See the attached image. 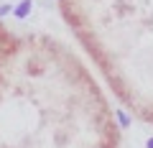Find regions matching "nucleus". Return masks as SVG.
Segmentation results:
<instances>
[{"instance_id": "1", "label": "nucleus", "mask_w": 153, "mask_h": 148, "mask_svg": "<svg viewBox=\"0 0 153 148\" xmlns=\"http://www.w3.org/2000/svg\"><path fill=\"white\" fill-rule=\"evenodd\" d=\"M31 5H33L31 0H23V3H18V8L13 10V13H16V18H26L28 13H31Z\"/></svg>"}, {"instance_id": "2", "label": "nucleus", "mask_w": 153, "mask_h": 148, "mask_svg": "<svg viewBox=\"0 0 153 148\" xmlns=\"http://www.w3.org/2000/svg\"><path fill=\"white\" fill-rule=\"evenodd\" d=\"M117 120H120V125H128V123H130V118H128L125 112H117Z\"/></svg>"}, {"instance_id": "3", "label": "nucleus", "mask_w": 153, "mask_h": 148, "mask_svg": "<svg viewBox=\"0 0 153 148\" xmlns=\"http://www.w3.org/2000/svg\"><path fill=\"white\" fill-rule=\"evenodd\" d=\"M5 13H10V5H0V18L5 16Z\"/></svg>"}, {"instance_id": "4", "label": "nucleus", "mask_w": 153, "mask_h": 148, "mask_svg": "<svg viewBox=\"0 0 153 148\" xmlns=\"http://www.w3.org/2000/svg\"><path fill=\"white\" fill-rule=\"evenodd\" d=\"M148 148H153V138H151V141H148Z\"/></svg>"}]
</instances>
